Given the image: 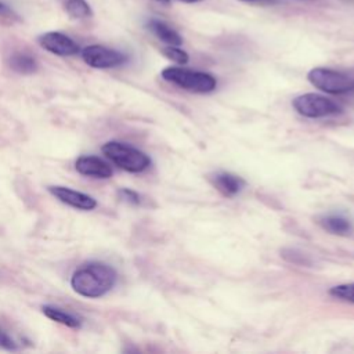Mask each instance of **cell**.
I'll return each mask as SVG.
<instances>
[{
  "instance_id": "obj_10",
  "label": "cell",
  "mask_w": 354,
  "mask_h": 354,
  "mask_svg": "<svg viewBox=\"0 0 354 354\" xmlns=\"http://www.w3.org/2000/svg\"><path fill=\"white\" fill-rule=\"evenodd\" d=\"M209 181L224 196H235L245 187V180L242 177L225 171L210 174Z\"/></svg>"
},
{
  "instance_id": "obj_17",
  "label": "cell",
  "mask_w": 354,
  "mask_h": 354,
  "mask_svg": "<svg viewBox=\"0 0 354 354\" xmlns=\"http://www.w3.org/2000/svg\"><path fill=\"white\" fill-rule=\"evenodd\" d=\"M162 53L166 58H169L170 61H173L178 65H185L189 61V55L187 54V51H184L178 46H167V47L162 48Z\"/></svg>"
},
{
  "instance_id": "obj_15",
  "label": "cell",
  "mask_w": 354,
  "mask_h": 354,
  "mask_svg": "<svg viewBox=\"0 0 354 354\" xmlns=\"http://www.w3.org/2000/svg\"><path fill=\"white\" fill-rule=\"evenodd\" d=\"M66 14L72 18H88L93 15V10L86 0H66L64 6Z\"/></svg>"
},
{
  "instance_id": "obj_16",
  "label": "cell",
  "mask_w": 354,
  "mask_h": 354,
  "mask_svg": "<svg viewBox=\"0 0 354 354\" xmlns=\"http://www.w3.org/2000/svg\"><path fill=\"white\" fill-rule=\"evenodd\" d=\"M329 295L336 299L354 303V282L333 286L329 289Z\"/></svg>"
},
{
  "instance_id": "obj_6",
  "label": "cell",
  "mask_w": 354,
  "mask_h": 354,
  "mask_svg": "<svg viewBox=\"0 0 354 354\" xmlns=\"http://www.w3.org/2000/svg\"><path fill=\"white\" fill-rule=\"evenodd\" d=\"M82 58L83 61L97 69H108L120 66L127 62V55L119 50L109 48L100 44H91L82 50Z\"/></svg>"
},
{
  "instance_id": "obj_13",
  "label": "cell",
  "mask_w": 354,
  "mask_h": 354,
  "mask_svg": "<svg viewBox=\"0 0 354 354\" xmlns=\"http://www.w3.org/2000/svg\"><path fill=\"white\" fill-rule=\"evenodd\" d=\"M8 62L11 69L21 75H30L37 71V61L26 53H14Z\"/></svg>"
},
{
  "instance_id": "obj_4",
  "label": "cell",
  "mask_w": 354,
  "mask_h": 354,
  "mask_svg": "<svg viewBox=\"0 0 354 354\" xmlns=\"http://www.w3.org/2000/svg\"><path fill=\"white\" fill-rule=\"evenodd\" d=\"M308 82L329 94H346L354 91V77L340 71L317 66L307 73Z\"/></svg>"
},
{
  "instance_id": "obj_7",
  "label": "cell",
  "mask_w": 354,
  "mask_h": 354,
  "mask_svg": "<svg viewBox=\"0 0 354 354\" xmlns=\"http://www.w3.org/2000/svg\"><path fill=\"white\" fill-rule=\"evenodd\" d=\"M37 41L44 50L59 57L75 55L80 51L79 44L61 32H46L37 37Z\"/></svg>"
},
{
  "instance_id": "obj_1",
  "label": "cell",
  "mask_w": 354,
  "mask_h": 354,
  "mask_svg": "<svg viewBox=\"0 0 354 354\" xmlns=\"http://www.w3.org/2000/svg\"><path fill=\"white\" fill-rule=\"evenodd\" d=\"M116 279L118 274L113 267L101 261H90L73 272L71 286L77 295L95 299L106 295L115 286Z\"/></svg>"
},
{
  "instance_id": "obj_23",
  "label": "cell",
  "mask_w": 354,
  "mask_h": 354,
  "mask_svg": "<svg viewBox=\"0 0 354 354\" xmlns=\"http://www.w3.org/2000/svg\"><path fill=\"white\" fill-rule=\"evenodd\" d=\"M156 1H160V3H165V4L170 3V0H156Z\"/></svg>"
},
{
  "instance_id": "obj_19",
  "label": "cell",
  "mask_w": 354,
  "mask_h": 354,
  "mask_svg": "<svg viewBox=\"0 0 354 354\" xmlns=\"http://www.w3.org/2000/svg\"><path fill=\"white\" fill-rule=\"evenodd\" d=\"M0 347L4 350H17V343L1 329H0Z\"/></svg>"
},
{
  "instance_id": "obj_21",
  "label": "cell",
  "mask_w": 354,
  "mask_h": 354,
  "mask_svg": "<svg viewBox=\"0 0 354 354\" xmlns=\"http://www.w3.org/2000/svg\"><path fill=\"white\" fill-rule=\"evenodd\" d=\"M239 1H245V3H274L275 0H239Z\"/></svg>"
},
{
  "instance_id": "obj_18",
  "label": "cell",
  "mask_w": 354,
  "mask_h": 354,
  "mask_svg": "<svg viewBox=\"0 0 354 354\" xmlns=\"http://www.w3.org/2000/svg\"><path fill=\"white\" fill-rule=\"evenodd\" d=\"M118 195L120 196V199H123L124 202H129L131 205H138L141 202V196L133 191V189H129V188H122L118 191Z\"/></svg>"
},
{
  "instance_id": "obj_3",
  "label": "cell",
  "mask_w": 354,
  "mask_h": 354,
  "mask_svg": "<svg viewBox=\"0 0 354 354\" xmlns=\"http://www.w3.org/2000/svg\"><path fill=\"white\" fill-rule=\"evenodd\" d=\"M160 75L166 82L194 93H210L217 86V80L213 75L181 66L165 68Z\"/></svg>"
},
{
  "instance_id": "obj_8",
  "label": "cell",
  "mask_w": 354,
  "mask_h": 354,
  "mask_svg": "<svg viewBox=\"0 0 354 354\" xmlns=\"http://www.w3.org/2000/svg\"><path fill=\"white\" fill-rule=\"evenodd\" d=\"M48 192L51 195H54L58 201H61L65 205H69L72 207L76 209H82V210H91L97 206V201L80 191H75L72 188L68 187H62V185H50L48 187Z\"/></svg>"
},
{
  "instance_id": "obj_14",
  "label": "cell",
  "mask_w": 354,
  "mask_h": 354,
  "mask_svg": "<svg viewBox=\"0 0 354 354\" xmlns=\"http://www.w3.org/2000/svg\"><path fill=\"white\" fill-rule=\"evenodd\" d=\"M43 313L47 318H50L51 321H55L58 324H62L65 326H69V328H80L82 322L79 321V318H76L75 315L66 313V311H62L61 308H57V307H51V306H44L43 307Z\"/></svg>"
},
{
  "instance_id": "obj_12",
  "label": "cell",
  "mask_w": 354,
  "mask_h": 354,
  "mask_svg": "<svg viewBox=\"0 0 354 354\" xmlns=\"http://www.w3.org/2000/svg\"><path fill=\"white\" fill-rule=\"evenodd\" d=\"M321 227L330 234L336 235H348L353 231V224L348 218L340 216V214H326L319 217Z\"/></svg>"
},
{
  "instance_id": "obj_9",
  "label": "cell",
  "mask_w": 354,
  "mask_h": 354,
  "mask_svg": "<svg viewBox=\"0 0 354 354\" xmlns=\"http://www.w3.org/2000/svg\"><path fill=\"white\" fill-rule=\"evenodd\" d=\"M76 170L88 177L109 178L112 176V167L104 159L98 156H80L75 163Z\"/></svg>"
},
{
  "instance_id": "obj_20",
  "label": "cell",
  "mask_w": 354,
  "mask_h": 354,
  "mask_svg": "<svg viewBox=\"0 0 354 354\" xmlns=\"http://www.w3.org/2000/svg\"><path fill=\"white\" fill-rule=\"evenodd\" d=\"M11 14H12V11L4 3L0 1V15H11Z\"/></svg>"
},
{
  "instance_id": "obj_11",
  "label": "cell",
  "mask_w": 354,
  "mask_h": 354,
  "mask_svg": "<svg viewBox=\"0 0 354 354\" xmlns=\"http://www.w3.org/2000/svg\"><path fill=\"white\" fill-rule=\"evenodd\" d=\"M147 28L163 43H166L167 46H180L183 44V37L180 36V33L173 29L170 25H167L166 22L158 19V18H151L147 22Z\"/></svg>"
},
{
  "instance_id": "obj_5",
  "label": "cell",
  "mask_w": 354,
  "mask_h": 354,
  "mask_svg": "<svg viewBox=\"0 0 354 354\" xmlns=\"http://www.w3.org/2000/svg\"><path fill=\"white\" fill-rule=\"evenodd\" d=\"M292 105L301 116L311 119L337 115L342 112V106L337 102L315 93H307L296 97Z\"/></svg>"
},
{
  "instance_id": "obj_2",
  "label": "cell",
  "mask_w": 354,
  "mask_h": 354,
  "mask_svg": "<svg viewBox=\"0 0 354 354\" xmlns=\"http://www.w3.org/2000/svg\"><path fill=\"white\" fill-rule=\"evenodd\" d=\"M104 155L120 169L129 173H141L151 166V158L138 148L119 141H108L102 145Z\"/></svg>"
},
{
  "instance_id": "obj_22",
  "label": "cell",
  "mask_w": 354,
  "mask_h": 354,
  "mask_svg": "<svg viewBox=\"0 0 354 354\" xmlns=\"http://www.w3.org/2000/svg\"><path fill=\"white\" fill-rule=\"evenodd\" d=\"M178 1H183V3H187V4H194V3H201L203 0H178Z\"/></svg>"
}]
</instances>
